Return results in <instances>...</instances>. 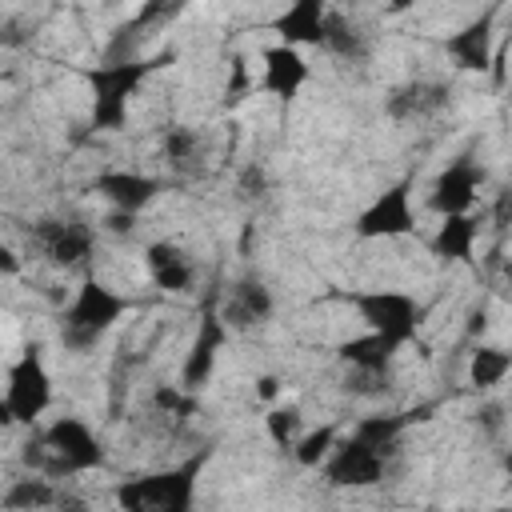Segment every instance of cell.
<instances>
[{"mask_svg":"<svg viewBox=\"0 0 512 512\" xmlns=\"http://www.w3.org/2000/svg\"><path fill=\"white\" fill-rule=\"evenodd\" d=\"M20 460L28 472L48 476V480H68V476H84L104 468V440L96 436V428L80 416H56L52 424L36 428L24 448Z\"/></svg>","mask_w":512,"mask_h":512,"instance_id":"1","label":"cell"},{"mask_svg":"<svg viewBox=\"0 0 512 512\" xmlns=\"http://www.w3.org/2000/svg\"><path fill=\"white\" fill-rule=\"evenodd\" d=\"M128 312H132V300L124 292H116L96 276H84L60 316V348L72 356H88Z\"/></svg>","mask_w":512,"mask_h":512,"instance_id":"2","label":"cell"},{"mask_svg":"<svg viewBox=\"0 0 512 512\" xmlns=\"http://www.w3.org/2000/svg\"><path fill=\"white\" fill-rule=\"evenodd\" d=\"M172 60V52L164 56H132V60H104L100 68L88 72V88H92V128L96 132H120L128 124V108H132V96L140 92V84L164 68Z\"/></svg>","mask_w":512,"mask_h":512,"instance_id":"3","label":"cell"},{"mask_svg":"<svg viewBox=\"0 0 512 512\" xmlns=\"http://www.w3.org/2000/svg\"><path fill=\"white\" fill-rule=\"evenodd\" d=\"M204 452L176 464V468H160V472H144L132 476L124 484H116V512H192L196 500V480L204 468Z\"/></svg>","mask_w":512,"mask_h":512,"instance_id":"4","label":"cell"},{"mask_svg":"<svg viewBox=\"0 0 512 512\" xmlns=\"http://www.w3.org/2000/svg\"><path fill=\"white\" fill-rule=\"evenodd\" d=\"M348 304L356 308V316L364 320L368 336H376L380 344H388L392 352L408 348L420 332L424 320V304L412 292L400 288H364V292H348Z\"/></svg>","mask_w":512,"mask_h":512,"instance_id":"5","label":"cell"},{"mask_svg":"<svg viewBox=\"0 0 512 512\" xmlns=\"http://www.w3.org/2000/svg\"><path fill=\"white\" fill-rule=\"evenodd\" d=\"M52 408V372L44 364L40 344H24L20 356L8 364V384L0 396V424H28Z\"/></svg>","mask_w":512,"mask_h":512,"instance_id":"6","label":"cell"},{"mask_svg":"<svg viewBox=\"0 0 512 512\" xmlns=\"http://www.w3.org/2000/svg\"><path fill=\"white\" fill-rule=\"evenodd\" d=\"M28 244L52 268H80L96 252V228L76 216H40L28 224Z\"/></svg>","mask_w":512,"mask_h":512,"instance_id":"7","label":"cell"},{"mask_svg":"<svg viewBox=\"0 0 512 512\" xmlns=\"http://www.w3.org/2000/svg\"><path fill=\"white\" fill-rule=\"evenodd\" d=\"M352 232H356L360 240H400V236H412V232H416L412 180H396V184H388L384 192H376V196L360 208Z\"/></svg>","mask_w":512,"mask_h":512,"instance_id":"8","label":"cell"},{"mask_svg":"<svg viewBox=\"0 0 512 512\" xmlns=\"http://www.w3.org/2000/svg\"><path fill=\"white\" fill-rule=\"evenodd\" d=\"M320 472H324V480L332 488H376L384 480V472H388V456L368 448V444H360L356 436H344V440L332 444V452L320 464Z\"/></svg>","mask_w":512,"mask_h":512,"instance_id":"9","label":"cell"},{"mask_svg":"<svg viewBox=\"0 0 512 512\" xmlns=\"http://www.w3.org/2000/svg\"><path fill=\"white\" fill-rule=\"evenodd\" d=\"M276 312V296L272 288L260 280V276H236L224 292H220V324L228 332H252V328H264Z\"/></svg>","mask_w":512,"mask_h":512,"instance_id":"10","label":"cell"},{"mask_svg":"<svg viewBox=\"0 0 512 512\" xmlns=\"http://www.w3.org/2000/svg\"><path fill=\"white\" fill-rule=\"evenodd\" d=\"M224 344H228V328L220 324L216 308L208 304V308L200 312V320H196V336H192V344H188V352H184V364H180V392L192 396V392H200V388L212 380Z\"/></svg>","mask_w":512,"mask_h":512,"instance_id":"11","label":"cell"},{"mask_svg":"<svg viewBox=\"0 0 512 512\" xmlns=\"http://www.w3.org/2000/svg\"><path fill=\"white\" fill-rule=\"evenodd\" d=\"M480 184H484V168H480L476 160L460 156V160H452V164H444V168L436 172V180H432V188H428V208H432L440 220H444V216H464V212H472Z\"/></svg>","mask_w":512,"mask_h":512,"instance_id":"12","label":"cell"},{"mask_svg":"<svg viewBox=\"0 0 512 512\" xmlns=\"http://www.w3.org/2000/svg\"><path fill=\"white\" fill-rule=\"evenodd\" d=\"M448 104H452V84L432 80V76H416V80L396 84V88L384 96V116H388V120H400V124H412V120H432V116H440Z\"/></svg>","mask_w":512,"mask_h":512,"instance_id":"13","label":"cell"},{"mask_svg":"<svg viewBox=\"0 0 512 512\" xmlns=\"http://www.w3.org/2000/svg\"><path fill=\"white\" fill-rule=\"evenodd\" d=\"M92 188L108 200L112 212H124V216H140L160 192H164V180L148 176V172H128V168H112V172H100L92 180Z\"/></svg>","mask_w":512,"mask_h":512,"instance_id":"14","label":"cell"},{"mask_svg":"<svg viewBox=\"0 0 512 512\" xmlns=\"http://www.w3.org/2000/svg\"><path fill=\"white\" fill-rule=\"evenodd\" d=\"M492 52H496V24H492V12H480L476 20H468L464 28L448 32L444 36V56L460 68V72H488L492 64Z\"/></svg>","mask_w":512,"mask_h":512,"instance_id":"15","label":"cell"},{"mask_svg":"<svg viewBox=\"0 0 512 512\" xmlns=\"http://www.w3.org/2000/svg\"><path fill=\"white\" fill-rule=\"evenodd\" d=\"M260 88L272 96V100H296L300 96V88L308 84V76H312V64L304 60V52L300 48H288V44H272V48H264L260 52Z\"/></svg>","mask_w":512,"mask_h":512,"instance_id":"16","label":"cell"},{"mask_svg":"<svg viewBox=\"0 0 512 512\" xmlns=\"http://www.w3.org/2000/svg\"><path fill=\"white\" fill-rule=\"evenodd\" d=\"M144 268H148V280L172 296L192 292V284H196V260L176 240H152L144 248Z\"/></svg>","mask_w":512,"mask_h":512,"instance_id":"17","label":"cell"},{"mask_svg":"<svg viewBox=\"0 0 512 512\" xmlns=\"http://www.w3.org/2000/svg\"><path fill=\"white\" fill-rule=\"evenodd\" d=\"M324 20H328V4L324 0H296L288 4L276 20H272V32L280 36V44L288 48H320L324 40Z\"/></svg>","mask_w":512,"mask_h":512,"instance_id":"18","label":"cell"},{"mask_svg":"<svg viewBox=\"0 0 512 512\" xmlns=\"http://www.w3.org/2000/svg\"><path fill=\"white\" fill-rule=\"evenodd\" d=\"M476 236H480V220H476L472 212H464V216H444L440 228H436V236L428 240V248H432V256H440V260L468 264L472 252H476Z\"/></svg>","mask_w":512,"mask_h":512,"instance_id":"19","label":"cell"},{"mask_svg":"<svg viewBox=\"0 0 512 512\" xmlns=\"http://www.w3.org/2000/svg\"><path fill=\"white\" fill-rule=\"evenodd\" d=\"M336 356H340V364H348L356 372V380H384L388 368H392V360H396V352L388 344H380L376 336H368V332L344 340L336 348Z\"/></svg>","mask_w":512,"mask_h":512,"instance_id":"20","label":"cell"},{"mask_svg":"<svg viewBox=\"0 0 512 512\" xmlns=\"http://www.w3.org/2000/svg\"><path fill=\"white\" fill-rule=\"evenodd\" d=\"M320 48H324L328 56H336V60H348V64H364V60H368V32H364L356 20H348L344 12L328 8V20H324V40H320Z\"/></svg>","mask_w":512,"mask_h":512,"instance_id":"21","label":"cell"},{"mask_svg":"<svg viewBox=\"0 0 512 512\" xmlns=\"http://www.w3.org/2000/svg\"><path fill=\"white\" fill-rule=\"evenodd\" d=\"M412 420H424V412H380V416H364L348 436H356L360 444H368V448L392 456L396 444H400V436H404V428H408Z\"/></svg>","mask_w":512,"mask_h":512,"instance_id":"22","label":"cell"},{"mask_svg":"<svg viewBox=\"0 0 512 512\" xmlns=\"http://www.w3.org/2000/svg\"><path fill=\"white\" fill-rule=\"evenodd\" d=\"M0 500H4L8 512H44V508H52L60 500V492H56V480L36 476V472H24V476H16L4 488Z\"/></svg>","mask_w":512,"mask_h":512,"instance_id":"23","label":"cell"},{"mask_svg":"<svg viewBox=\"0 0 512 512\" xmlns=\"http://www.w3.org/2000/svg\"><path fill=\"white\" fill-rule=\"evenodd\" d=\"M508 368H512V352L508 348H500V344H476L472 356H468V384L480 388V392H488V388L504 384Z\"/></svg>","mask_w":512,"mask_h":512,"instance_id":"24","label":"cell"},{"mask_svg":"<svg viewBox=\"0 0 512 512\" xmlns=\"http://www.w3.org/2000/svg\"><path fill=\"white\" fill-rule=\"evenodd\" d=\"M160 152H164V160H168L176 172H192V168L200 164V156H204V140H200V132L188 128V124H168V128L160 132Z\"/></svg>","mask_w":512,"mask_h":512,"instance_id":"25","label":"cell"},{"mask_svg":"<svg viewBox=\"0 0 512 512\" xmlns=\"http://www.w3.org/2000/svg\"><path fill=\"white\" fill-rule=\"evenodd\" d=\"M264 432H268V440H272L276 448L292 452L296 440L304 436V412H300V404H276V408H268Z\"/></svg>","mask_w":512,"mask_h":512,"instance_id":"26","label":"cell"},{"mask_svg":"<svg viewBox=\"0 0 512 512\" xmlns=\"http://www.w3.org/2000/svg\"><path fill=\"white\" fill-rule=\"evenodd\" d=\"M332 444H336V428H332V424H324V428H312V432H304V436L296 440L292 456H296V464H300V468H320V464L328 460Z\"/></svg>","mask_w":512,"mask_h":512,"instance_id":"27","label":"cell"},{"mask_svg":"<svg viewBox=\"0 0 512 512\" xmlns=\"http://www.w3.org/2000/svg\"><path fill=\"white\" fill-rule=\"evenodd\" d=\"M476 424H480L488 436H500V432H504V404H500V400H488V404H480V412H476Z\"/></svg>","mask_w":512,"mask_h":512,"instance_id":"28","label":"cell"},{"mask_svg":"<svg viewBox=\"0 0 512 512\" xmlns=\"http://www.w3.org/2000/svg\"><path fill=\"white\" fill-rule=\"evenodd\" d=\"M152 400L160 404V408H168V412H184L192 400H188V392H176V388H156L152 392Z\"/></svg>","mask_w":512,"mask_h":512,"instance_id":"29","label":"cell"},{"mask_svg":"<svg viewBox=\"0 0 512 512\" xmlns=\"http://www.w3.org/2000/svg\"><path fill=\"white\" fill-rule=\"evenodd\" d=\"M248 88V60L236 56L232 60V84H228V100H240V92Z\"/></svg>","mask_w":512,"mask_h":512,"instance_id":"30","label":"cell"},{"mask_svg":"<svg viewBox=\"0 0 512 512\" xmlns=\"http://www.w3.org/2000/svg\"><path fill=\"white\" fill-rule=\"evenodd\" d=\"M0 276H20V256L8 244H0Z\"/></svg>","mask_w":512,"mask_h":512,"instance_id":"31","label":"cell"},{"mask_svg":"<svg viewBox=\"0 0 512 512\" xmlns=\"http://www.w3.org/2000/svg\"><path fill=\"white\" fill-rule=\"evenodd\" d=\"M256 396L260 400H276L280 396V376H260L256 380Z\"/></svg>","mask_w":512,"mask_h":512,"instance_id":"32","label":"cell"},{"mask_svg":"<svg viewBox=\"0 0 512 512\" xmlns=\"http://www.w3.org/2000/svg\"><path fill=\"white\" fill-rule=\"evenodd\" d=\"M132 220H136V216H124V212H112V216H108V228H112V232H132Z\"/></svg>","mask_w":512,"mask_h":512,"instance_id":"33","label":"cell"},{"mask_svg":"<svg viewBox=\"0 0 512 512\" xmlns=\"http://www.w3.org/2000/svg\"><path fill=\"white\" fill-rule=\"evenodd\" d=\"M492 512H512V508H508V504H500V508H492Z\"/></svg>","mask_w":512,"mask_h":512,"instance_id":"34","label":"cell"}]
</instances>
